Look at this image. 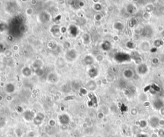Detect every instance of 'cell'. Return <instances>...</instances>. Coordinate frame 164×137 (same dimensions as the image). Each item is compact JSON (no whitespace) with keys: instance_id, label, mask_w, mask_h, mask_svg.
<instances>
[{"instance_id":"4","label":"cell","mask_w":164,"mask_h":137,"mask_svg":"<svg viewBox=\"0 0 164 137\" xmlns=\"http://www.w3.org/2000/svg\"><path fill=\"white\" fill-rule=\"evenodd\" d=\"M153 30L149 26H145V28L143 29L142 31V35L145 37H151L152 35H153Z\"/></svg>"},{"instance_id":"8","label":"cell","mask_w":164,"mask_h":137,"mask_svg":"<svg viewBox=\"0 0 164 137\" xmlns=\"http://www.w3.org/2000/svg\"><path fill=\"white\" fill-rule=\"evenodd\" d=\"M24 117L26 120L30 121V120H32L34 118V114L30 111H27L24 113Z\"/></svg>"},{"instance_id":"14","label":"cell","mask_w":164,"mask_h":137,"mask_svg":"<svg viewBox=\"0 0 164 137\" xmlns=\"http://www.w3.org/2000/svg\"><path fill=\"white\" fill-rule=\"evenodd\" d=\"M154 44H155V46L157 47H160V46L162 45V42L160 40H156L154 42Z\"/></svg>"},{"instance_id":"3","label":"cell","mask_w":164,"mask_h":137,"mask_svg":"<svg viewBox=\"0 0 164 137\" xmlns=\"http://www.w3.org/2000/svg\"><path fill=\"white\" fill-rule=\"evenodd\" d=\"M159 119L157 117H152L149 119V124L151 128H155L159 126Z\"/></svg>"},{"instance_id":"6","label":"cell","mask_w":164,"mask_h":137,"mask_svg":"<svg viewBox=\"0 0 164 137\" xmlns=\"http://www.w3.org/2000/svg\"><path fill=\"white\" fill-rule=\"evenodd\" d=\"M58 119L60 120V122L61 124H67L69 122V117L67 116V115H60L59 117H58Z\"/></svg>"},{"instance_id":"13","label":"cell","mask_w":164,"mask_h":137,"mask_svg":"<svg viewBox=\"0 0 164 137\" xmlns=\"http://www.w3.org/2000/svg\"><path fill=\"white\" fill-rule=\"evenodd\" d=\"M134 10H135V8L134 7H133V5H128V7H127V11H128V12H129V13H130V14H132L133 12H134Z\"/></svg>"},{"instance_id":"16","label":"cell","mask_w":164,"mask_h":137,"mask_svg":"<svg viewBox=\"0 0 164 137\" xmlns=\"http://www.w3.org/2000/svg\"><path fill=\"white\" fill-rule=\"evenodd\" d=\"M159 125H160V126H164V119H160V120H159Z\"/></svg>"},{"instance_id":"7","label":"cell","mask_w":164,"mask_h":137,"mask_svg":"<svg viewBox=\"0 0 164 137\" xmlns=\"http://www.w3.org/2000/svg\"><path fill=\"white\" fill-rule=\"evenodd\" d=\"M163 106V102L160 99H156L153 101V106L155 109L160 110Z\"/></svg>"},{"instance_id":"17","label":"cell","mask_w":164,"mask_h":137,"mask_svg":"<svg viewBox=\"0 0 164 137\" xmlns=\"http://www.w3.org/2000/svg\"><path fill=\"white\" fill-rule=\"evenodd\" d=\"M162 35L164 36V32H162Z\"/></svg>"},{"instance_id":"1","label":"cell","mask_w":164,"mask_h":137,"mask_svg":"<svg viewBox=\"0 0 164 137\" xmlns=\"http://www.w3.org/2000/svg\"><path fill=\"white\" fill-rule=\"evenodd\" d=\"M114 59L116 62H119V63H123V62H130L131 59V57L129 54L120 52V53H117L114 56Z\"/></svg>"},{"instance_id":"2","label":"cell","mask_w":164,"mask_h":137,"mask_svg":"<svg viewBox=\"0 0 164 137\" xmlns=\"http://www.w3.org/2000/svg\"><path fill=\"white\" fill-rule=\"evenodd\" d=\"M148 67L145 64H138L137 67V72L140 75H145L148 72Z\"/></svg>"},{"instance_id":"10","label":"cell","mask_w":164,"mask_h":137,"mask_svg":"<svg viewBox=\"0 0 164 137\" xmlns=\"http://www.w3.org/2000/svg\"><path fill=\"white\" fill-rule=\"evenodd\" d=\"M102 48L104 49V50H106V51H108L111 49L112 47V46H111V44L109 42H105L102 46Z\"/></svg>"},{"instance_id":"11","label":"cell","mask_w":164,"mask_h":137,"mask_svg":"<svg viewBox=\"0 0 164 137\" xmlns=\"http://www.w3.org/2000/svg\"><path fill=\"white\" fill-rule=\"evenodd\" d=\"M114 28L117 30H122L123 28H124V25H123V23L118 22V23H115V25H114Z\"/></svg>"},{"instance_id":"9","label":"cell","mask_w":164,"mask_h":137,"mask_svg":"<svg viewBox=\"0 0 164 137\" xmlns=\"http://www.w3.org/2000/svg\"><path fill=\"white\" fill-rule=\"evenodd\" d=\"M44 115L42 114L41 113H39L35 118V119H34V122H35L36 124H40L42 122L43 119H44Z\"/></svg>"},{"instance_id":"15","label":"cell","mask_w":164,"mask_h":137,"mask_svg":"<svg viewBox=\"0 0 164 137\" xmlns=\"http://www.w3.org/2000/svg\"><path fill=\"white\" fill-rule=\"evenodd\" d=\"M153 63L155 64H158L159 63V60L157 58H155L153 59Z\"/></svg>"},{"instance_id":"5","label":"cell","mask_w":164,"mask_h":137,"mask_svg":"<svg viewBox=\"0 0 164 137\" xmlns=\"http://www.w3.org/2000/svg\"><path fill=\"white\" fill-rule=\"evenodd\" d=\"M123 74L124 76L126 78H128V79H130V78H131L134 76V72L133 71L132 69H125L123 71Z\"/></svg>"},{"instance_id":"12","label":"cell","mask_w":164,"mask_h":137,"mask_svg":"<svg viewBox=\"0 0 164 137\" xmlns=\"http://www.w3.org/2000/svg\"><path fill=\"white\" fill-rule=\"evenodd\" d=\"M126 46V47H128V49H134L135 47V44L133 42L130 41L127 42Z\"/></svg>"}]
</instances>
